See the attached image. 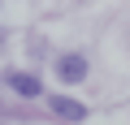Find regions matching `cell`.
I'll return each mask as SVG.
<instances>
[{"mask_svg":"<svg viewBox=\"0 0 130 125\" xmlns=\"http://www.w3.org/2000/svg\"><path fill=\"white\" fill-rule=\"evenodd\" d=\"M56 78L61 82H83L87 78V56H78V52H65V56H56Z\"/></svg>","mask_w":130,"mask_h":125,"instance_id":"6da1fadb","label":"cell"},{"mask_svg":"<svg viewBox=\"0 0 130 125\" xmlns=\"http://www.w3.org/2000/svg\"><path fill=\"white\" fill-rule=\"evenodd\" d=\"M5 78H9V86H13L18 95H26V99H39V95H43V86H39V78H35V73L13 69V73H5Z\"/></svg>","mask_w":130,"mask_h":125,"instance_id":"7a4b0ae2","label":"cell"},{"mask_svg":"<svg viewBox=\"0 0 130 125\" xmlns=\"http://www.w3.org/2000/svg\"><path fill=\"white\" fill-rule=\"evenodd\" d=\"M48 108H52L61 121H83V116H87V108H83L78 99H65V95H52V99H48Z\"/></svg>","mask_w":130,"mask_h":125,"instance_id":"3957f363","label":"cell"}]
</instances>
